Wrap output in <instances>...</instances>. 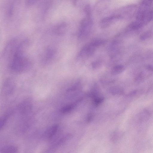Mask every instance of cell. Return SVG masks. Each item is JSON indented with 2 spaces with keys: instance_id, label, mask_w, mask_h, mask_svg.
Segmentation results:
<instances>
[{
  "instance_id": "obj_21",
  "label": "cell",
  "mask_w": 153,
  "mask_h": 153,
  "mask_svg": "<svg viewBox=\"0 0 153 153\" xmlns=\"http://www.w3.org/2000/svg\"><path fill=\"white\" fill-rule=\"evenodd\" d=\"M7 116H5L3 117L1 119L0 121V128L1 129L3 128L7 120Z\"/></svg>"
},
{
  "instance_id": "obj_20",
  "label": "cell",
  "mask_w": 153,
  "mask_h": 153,
  "mask_svg": "<svg viewBox=\"0 0 153 153\" xmlns=\"http://www.w3.org/2000/svg\"><path fill=\"white\" fill-rule=\"evenodd\" d=\"M84 10L86 17L91 18L92 11L90 5L89 4L85 5Z\"/></svg>"
},
{
  "instance_id": "obj_16",
  "label": "cell",
  "mask_w": 153,
  "mask_h": 153,
  "mask_svg": "<svg viewBox=\"0 0 153 153\" xmlns=\"http://www.w3.org/2000/svg\"><path fill=\"white\" fill-rule=\"evenodd\" d=\"M17 147L14 146H7L3 148L1 151V153H16L18 151Z\"/></svg>"
},
{
  "instance_id": "obj_11",
  "label": "cell",
  "mask_w": 153,
  "mask_h": 153,
  "mask_svg": "<svg viewBox=\"0 0 153 153\" xmlns=\"http://www.w3.org/2000/svg\"><path fill=\"white\" fill-rule=\"evenodd\" d=\"M67 30V26L65 23H63L56 27L55 30V34L58 36H62L64 34Z\"/></svg>"
},
{
  "instance_id": "obj_23",
  "label": "cell",
  "mask_w": 153,
  "mask_h": 153,
  "mask_svg": "<svg viewBox=\"0 0 153 153\" xmlns=\"http://www.w3.org/2000/svg\"><path fill=\"white\" fill-rule=\"evenodd\" d=\"M82 1V0H73V5L74 6H77Z\"/></svg>"
},
{
  "instance_id": "obj_18",
  "label": "cell",
  "mask_w": 153,
  "mask_h": 153,
  "mask_svg": "<svg viewBox=\"0 0 153 153\" xmlns=\"http://www.w3.org/2000/svg\"><path fill=\"white\" fill-rule=\"evenodd\" d=\"M102 64V60L100 59H97L93 61L91 64L92 68L94 69H96L100 68Z\"/></svg>"
},
{
  "instance_id": "obj_22",
  "label": "cell",
  "mask_w": 153,
  "mask_h": 153,
  "mask_svg": "<svg viewBox=\"0 0 153 153\" xmlns=\"http://www.w3.org/2000/svg\"><path fill=\"white\" fill-rule=\"evenodd\" d=\"M103 99L102 97L96 98L94 100V102L96 105H98L102 102Z\"/></svg>"
},
{
  "instance_id": "obj_8",
  "label": "cell",
  "mask_w": 153,
  "mask_h": 153,
  "mask_svg": "<svg viewBox=\"0 0 153 153\" xmlns=\"http://www.w3.org/2000/svg\"><path fill=\"white\" fill-rule=\"evenodd\" d=\"M120 19L121 18L118 16L114 14L102 19L100 21L99 26L102 29H105Z\"/></svg>"
},
{
  "instance_id": "obj_12",
  "label": "cell",
  "mask_w": 153,
  "mask_h": 153,
  "mask_svg": "<svg viewBox=\"0 0 153 153\" xmlns=\"http://www.w3.org/2000/svg\"><path fill=\"white\" fill-rule=\"evenodd\" d=\"M58 128V126L55 125L51 126L46 131L45 135L49 139L52 138L56 134Z\"/></svg>"
},
{
  "instance_id": "obj_14",
  "label": "cell",
  "mask_w": 153,
  "mask_h": 153,
  "mask_svg": "<svg viewBox=\"0 0 153 153\" xmlns=\"http://www.w3.org/2000/svg\"><path fill=\"white\" fill-rule=\"evenodd\" d=\"M125 70V67L122 65H116L113 67L111 69V74L113 75H116L123 73Z\"/></svg>"
},
{
  "instance_id": "obj_5",
  "label": "cell",
  "mask_w": 153,
  "mask_h": 153,
  "mask_svg": "<svg viewBox=\"0 0 153 153\" xmlns=\"http://www.w3.org/2000/svg\"><path fill=\"white\" fill-rule=\"evenodd\" d=\"M143 68L135 75L134 79L136 82H140L143 81L153 72V67L151 65H147Z\"/></svg>"
},
{
  "instance_id": "obj_4",
  "label": "cell",
  "mask_w": 153,
  "mask_h": 153,
  "mask_svg": "<svg viewBox=\"0 0 153 153\" xmlns=\"http://www.w3.org/2000/svg\"><path fill=\"white\" fill-rule=\"evenodd\" d=\"M135 7L134 5L125 6L118 10L115 15L118 16L121 19L129 18L134 12Z\"/></svg>"
},
{
  "instance_id": "obj_10",
  "label": "cell",
  "mask_w": 153,
  "mask_h": 153,
  "mask_svg": "<svg viewBox=\"0 0 153 153\" xmlns=\"http://www.w3.org/2000/svg\"><path fill=\"white\" fill-rule=\"evenodd\" d=\"M15 83L14 79L12 78H7L4 83L3 90L7 94L11 93L14 90Z\"/></svg>"
},
{
  "instance_id": "obj_13",
  "label": "cell",
  "mask_w": 153,
  "mask_h": 153,
  "mask_svg": "<svg viewBox=\"0 0 153 153\" xmlns=\"http://www.w3.org/2000/svg\"><path fill=\"white\" fill-rule=\"evenodd\" d=\"M150 116V113L146 109L143 110L137 115V120L140 122H144L148 120Z\"/></svg>"
},
{
  "instance_id": "obj_1",
  "label": "cell",
  "mask_w": 153,
  "mask_h": 153,
  "mask_svg": "<svg viewBox=\"0 0 153 153\" xmlns=\"http://www.w3.org/2000/svg\"><path fill=\"white\" fill-rule=\"evenodd\" d=\"M26 51L17 48L11 56L9 63L11 70L15 73H22L28 70L32 66L31 61L25 54Z\"/></svg>"
},
{
  "instance_id": "obj_17",
  "label": "cell",
  "mask_w": 153,
  "mask_h": 153,
  "mask_svg": "<svg viewBox=\"0 0 153 153\" xmlns=\"http://www.w3.org/2000/svg\"><path fill=\"white\" fill-rule=\"evenodd\" d=\"M106 41L100 38L94 39L92 40L90 42L96 48H97L104 44Z\"/></svg>"
},
{
  "instance_id": "obj_9",
  "label": "cell",
  "mask_w": 153,
  "mask_h": 153,
  "mask_svg": "<svg viewBox=\"0 0 153 153\" xmlns=\"http://www.w3.org/2000/svg\"><path fill=\"white\" fill-rule=\"evenodd\" d=\"M111 2V0H99L94 6L95 12L97 14H101L109 8Z\"/></svg>"
},
{
  "instance_id": "obj_6",
  "label": "cell",
  "mask_w": 153,
  "mask_h": 153,
  "mask_svg": "<svg viewBox=\"0 0 153 153\" xmlns=\"http://www.w3.org/2000/svg\"><path fill=\"white\" fill-rule=\"evenodd\" d=\"M56 55V51L51 47H48L44 51L42 57V63L46 64L50 63L53 60Z\"/></svg>"
},
{
  "instance_id": "obj_3",
  "label": "cell",
  "mask_w": 153,
  "mask_h": 153,
  "mask_svg": "<svg viewBox=\"0 0 153 153\" xmlns=\"http://www.w3.org/2000/svg\"><path fill=\"white\" fill-rule=\"evenodd\" d=\"M97 48L90 42L85 45L79 52L77 59H82L88 58L94 54Z\"/></svg>"
},
{
  "instance_id": "obj_19",
  "label": "cell",
  "mask_w": 153,
  "mask_h": 153,
  "mask_svg": "<svg viewBox=\"0 0 153 153\" xmlns=\"http://www.w3.org/2000/svg\"><path fill=\"white\" fill-rule=\"evenodd\" d=\"M75 105V103H74L65 106L61 109V111L63 113H68L72 109Z\"/></svg>"
},
{
  "instance_id": "obj_7",
  "label": "cell",
  "mask_w": 153,
  "mask_h": 153,
  "mask_svg": "<svg viewBox=\"0 0 153 153\" xmlns=\"http://www.w3.org/2000/svg\"><path fill=\"white\" fill-rule=\"evenodd\" d=\"M152 0H143L141 3L136 15V19L140 20L145 15L151 6Z\"/></svg>"
},
{
  "instance_id": "obj_2",
  "label": "cell",
  "mask_w": 153,
  "mask_h": 153,
  "mask_svg": "<svg viewBox=\"0 0 153 153\" xmlns=\"http://www.w3.org/2000/svg\"><path fill=\"white\" fill-rule=\"evenodd\" d=\"M93 25L91 18L85 17L80 21L78 33V39L83 40L86 38L90 34Z\"/></svg>"
},
{
  "instance_id": "obj_15",
  "label": "cell",
  "mask_w": 153,
  "mask_h": 153,
  "mask_svg": "<svg viewBox=\"0 0 153 153\" xmlns=\"http://www.w3.org/2000/svg\"><path fill=\"white\" fill-rule=\"evenodd\" d=\"M153 37V30H149L143 32L140 36V39L141 41H146Z\"/></svg>"
}]
</instances>
